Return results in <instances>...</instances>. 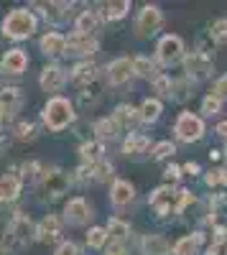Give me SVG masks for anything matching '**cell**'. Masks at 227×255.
<instances>
[{"label":"cell","mask_w":227,"mask_h":255,"mask_svg":"<svg viewBox=\"0 0 227 255\" xmlns=\"http://www.w3.org/2000/svg\"><path fill=\"white\" fill-rule=\"evenodd\" d=\"M33 28H36V18L31 10H23V8L8 13L3 20V33L8 38H26L33 33Z\"/></svg>","instance_id":"cell-1"},{"label":"cell","mask_w":227,"mask_h":255,"mask_svg":"<svg viewBox=\"0 0 227 255\" xmlns=\"http://www.w3.org/2000/svg\"><path fill=\"white\" fill-rule=\"evenodd\" d=\"M72 120H74V110H72L69 100H64V97L49 100V105L44 108V123L51 130H61V128H67Z\"/></svg>","instance_id":"cell-2"},{"label":"cell","mask_w":227,"mask_h":255,"mask_svg":"<svg viewBox=\"0 0 227 255\" xmlns=\"http://www.w3.org/2000/svg\"><path fill=\"white\" fill-rule=\"evenodd\" d=\"M69 186V176L61 168H44L41 174V191L46 197H61Z\"/></svg>","instance_id":"cell-3"},{"label":"cell","mask_w":227,"mask_h":255,"mask_svg":"<svg viewBox=\"0 0 227 255\" xmlns=\"http://www.w3.org/2000/svg\"><path fill=\"white\" fill-rule=\"evenodd\" d=\"M176 135L184 140V143H192V140H199L202 138V133H204V125H202V120L197 118V115H192V113H181L179 115V120H176Z\"/></svg>","instance_id":"cell-4"},{"label":"cell","mask_w":227,"mask_h":255,"mask_svg":"<svg viewBox=\"0 0 227 255\" xmlns=\"http://www.w3.org/2000/svg\"><path fill=\"white\" fill-rule=\"evenodd\" d=\"M31 235H33V227H31V220L23 215V212H15L13 215V220L8 222V240L13 243V245H26L28 240H31Z\"/></svg>","instance_id":"cell-5"},{"label":"cell","mask_w":227,"mask_h":255,"mask_svg":"<svg viewBox=\"0 0 227 255\" xmlns=\"http://www.w3.org/2000/svg\"><path fill=\"white\" fill-rule=\"evenodd\" d=\"M212 59L204 54V51H197V54H189L184 59V69H187V77L189 79H204L212 74Z\"/></svg>","instance_id":"cell-6"},{"label":"cell","mask_w":227,"mask_h":255,"mask_svg":"<svg viewBox=\"0 0 227 255\" xmlns=\"http://www.w3.org/2000/svg\"><path fill=\"white\" fill-rule=\"evenodd\" d=\"M176 197L179 194H174V191L169 189V186H161V189H156L153 194H151V207L158 212L161 217H166V215H171V212H179V207H176Z\"/></svg>","instance_id":"cell-7"},{"label":"cell","mask_w":227,"mask_h":255,"mask_svg":"<svg viewBox=\"0 0 227 255\" xmlns=\"http://www.w3.org/2000/svg\"><path fill=\"white\" fill-rule=\"evenodd\" d=\"M161 23H163L161 10H158L156 5H146V8L140 10L138 20H135V28H138L140 36H148V33H156V31L161 28Z\"/></svg>","instance_id":"cell-8"},{"label":"cell","mask_w":227,"mask_h":255,"mask_svg":"<svg viewBox=\"0 0 227 255\" xmlns=\"http://www.w3.org/2000/svg\"><path fill=\"white\" fill-rule=\"evenodd\" d=\"M181 51H184V44L179 36H163L161 44H158V61L161 64H174L181 59Z\"/></svg>","instance_id":"cell-9"},{"label":"cell","mask_w":227,"mask_h":255,"mask_svg":"<svg viewBox=\"0 0 227 255\" xmlns=\"http://www.w3.org/2000/svg\"><path fill=\"white\" fill-rule=\"evenodd\" d=\"M133 74V61L130 59H115L108 67V79L110 84H125Z\"/></svg>","instance_id":"cell-10"},{"label":"cell","mask_w":227,"mask_h":255,"mask_svg":"<svg viewBox=\"0 0 227 255\" xmlns=\"http://www.w3.org/2000/svg\"><path fill=\"white\" fill-rule=\"evenodd\" d=\"M67 82V74L61 67H56V64H51V67H46L44 72H41V87H44L46 92H56L61 90V84Z\"/></svg>","instance_id":"cell-11"},{"label":"cell","mask_w":227,"mask_h":255,"mask_svg":"<svg viewBox=\"0 0 227 255\" xmlns=\"http://www.w3.org/2000/svg\"><path fill=\"white\" fill-rule=\"evenodd\" d=\"M59 235H61V225H59V220L54 215L44 217V220L38 222V227H36V238L41 243H54Z\"/></svg>","instance_id":"cell-12"},{"label":"cell","mask_w":227,"mask_h":255,"mask_svg":"<svg viewBox=\"0 0 227 255\" xmlns=\"http://www.w3.org/2000/svg\"><path fill=\"white\" fill-rule=\"evenodd\" d=\"M67 49H69V54H92V51H97V41L85 33H72L67 38Z\"/></svg>","instance_id":"cell-13"},{"label":"cell","mask_w":227,"mask_h":255,"mask_svg":"<svg viewBox=\"0 0 227 255\" xmlns=\"http://www.w3.org/2000/svg\"><path fill=\"white\" fill-rule=\"evenodd\" d=\"M64 215H67V222L72 225H85L90 220V207L85 199H72L64 209Z\"/></svg>","instance_id":"cell-14"},{"label":"cell","mask_w":227,"mask_h":255,"mask_svg":"<svg viewBox=\"0 0 227 255\" xmlns=\"http://www.w3.org/2000/svg\"><path fill=\"white\" fill-rule=\"evenodd\" d=\"M20 108V90L15 87H5L0 90V113H5L8 118H13Z\"/></svg>","instance_id":"cell-15"},{"label":"cell","mask_w":227,"mask_h":255,"mask_svg":"<svg viewBox=\"0 0 227 255\" xmlns=\"http://www.w3.org/2000/svg\"><path fill=\"white\" fill-rule=\"evenodd\" d=\"M95 79H97V67H95L92 61L77 64L74 72H72V82L79 84V87H90V82H95Z\"/></svg>","instance_id":"cell-16"},{"label":"cell","mask_w":227,"mask_h":255,"mask_svg":"<svg viewBox=\"0 0 227 255\" xmlns=\"http://www.w3.org/2000/svg\"><path fill=\"white\" fill-rule=\"evenodd\" d=\"M26 64H28L26 54L20 51V49H13V51H8V54L3 56V72H8V74H20V72L26 69Z\"/></svg>","instance_id":"cell-17"},{"label":"cell","mask_w":227,"mask_h":255,"mask_svg":"<svg viewBox=\"0 0 227 255\" xmlns=\"http://www.w3.org/2000/svg\"><path fill=\"white\" fill-rule=\"evenodd\" d=\"M64 49H67V38L61 33H46L44 38H41V51L49 54V56L64 54Z\"/></svg>","instance_id":"cell-18"},{"label":"cell","mask_w":227,"mask_h":255,"mask_svg":"<svg viewBox=\"0 0 227 255\" xmlns=\"http://www.w3.org/2000/svg\"><path fill=\"white\" fill-rule=\"evenodd\" d=\"M143 253L146 255H169L171 253V245L166 243V238L161 235H146V240H143Z\"/></svg>","instance_id":"cell-19"},{"label":"cell","mask_w":227,"mask_h":255,"mask_svg":"<svg viewBox=\"0 0 227 255\" xmlns=\"http://www.w3.org/2000/svg\"><path fill=\"white\" fill-rule=\"evenodd\" d=\"M38 8L44 10V15L51 23H61V20L69 18V5L67 3H38Z\"/></svg>","instance_id":"cell-20"},{"label":"cell","mask_w":227,"mask_h":255,"mask_svg":"<svg viewBox=\"0 0 227 255\" xmlns=\"http://www.w3.org/2000/svg\"><path fill=\"white\" fill-rule=\"evenodd\" d=\"M135 197V189L128 181H115L113 184V204L122 207V204H130Z\"/></svg>","instance_id":"cell-21"},{"label":"cell","mask_w":227,"mask_h":255,"mask_svg":"<svg viewBox=\"0 0 227 255\" xmlns=\"http://www.w3.org/2000/svg\"><path fill=\"white\" fill-rule=\"evenodd\" d=\"M20 194V179L15 176H0V202H10Z\"/></svg>","instance_id":"cell-22"},{"label":"cell","mask_w":227,"mask_h":255,"mask_svg":"<svg viewBox=\"0 0 227 255\" xmlns=\"http://www.w3.org/2000/svg\"><path fill=\"white\" fill-rule=\"evenodd\" d=\"M148 148V138L146 135H128L125 143H122V153L125 156H138Z\"/></svg>","instance_id":"cell-23"},{"label":"cell","mask_w":227,"mask_h":255,"mask_svg":"<svg viewBox=\"0 0 227 255\" xmlns=\"http://www.w3.org/2000/svg\"><path fill=\"white\" fill-rule=\"evenodd\" d=\"M117 130H120V125L115 123V118H113V120H110V118H102V120L95 125V133H97L100 140H113V138L117 135Z\"/></svg>","instance_id":"cell-24"},{"label":"cell","mask_w":227,"mask_h":255,"mask_svg":"<svg viewBox=\"0 0 227 255\" xmlns=\"http://www.w3.org/2000/svg\"><path fill=\"white\" fill-rule=\"evenodd\" d=\"M202 243V235H187V238H181L176 245H174V253L176 255H194L197 248Z\"/></svg>","instance_id":"cell-25"},{"label":"cell","mask_w":227,"mask_h":255,"mask_svg":"<svg viewBox=\"0 0 227 255\" xmlns=\"http://www.w3.org/2000/svg\"><path fill=\"white\" fill-rule=\"evenodd\" d=\"M102 153H105V148H102L100 140H97V143H85V145H82V158H85L90 166L100 163V161H102Z\"/></svg>","instance_id":"cell-26"},{"label":"cell","mask_w":227,"mask_h":255,"mask_svg":"<svg viewBox=\"0 0 227 255\" xmlns=\"http://www.w3.org/2000/svg\"><path fill=\"white\" fill-rule=\"evenodd\" d=\"M95 31H97V15H95L92 10H85V13L77 18V33L90 36V33H95Z\"/></svg>","instance_id":"cell-27"},{"label":"cell","mask_w":227,"mask_h":255,"mask_svg":"<svg viewBox=\"0 0 227 255\" xmlns=\"http://www.w3.org/2000/svg\"><path fill=\"white\" fill-rule=\"evenodd\" d=\"M138 118H140V115H138V110L133 108V105H120V108L115 110V123H117V125H128V128H130Z\"/></svg>","instance_id":"cell-28"},{"label":"cell","mask_w":227,"mask_h":255,"mask_svg":"<svg viewBox=\"0 0 227 255\" xmlns=\"http://www.w3.org/2000/svg\"><path fill=\"white\" fill-rule=\"evenodd\" d=\"M128 235H130V227L122 220H110L108 222V238H113L115 243H122Z\"/></svg>","instance_id":"cell-29"},{"label":"cell","mask_w":227,"mask_h":255,"mask_svg":"<svg viewBox=\"0 0 227 255\" xmlns=\"http://www.w3.org/2000/svg\"><path fill=\"white\" fill-rule=\"evenodd\" d=\"M102 8H105V18L108 20H117V18H122L128 13L130 3H128V0H117V3H105Z\"/></svg>","instance_id":"cell-30"},{"label":"cell","mask_w":227,"mask_h":255,"mask_svg":"<svg viewBox=\"0 0 227 255\" xmlns=\"http://www.w3.org/2000/svg\"><path fill=\"white\" fill-rule=\"evenodd\" d=\"M158 115H161V102L158 100H146L143 102V108H140V118L143 120L153 123V120H158Z\"/></svg>","instance_id":"cell-31"},{"label":"cell","mask_w":227,"mask_h":255,"mask_svg":"<svg viewBox=\"0 0 227 255\" xmlns=\"http://www.w3.org/2000/svg\"><path fill=\"white\" fill-rule=\"evenodd\" d=\"M133 72L140 74V77H156V64L151 59H146V56H138L133 61Z\"/></svg>","instance_id":"cell-32"},{"label":"cell","mask_w":227,"mask_h":255,"mask_svg":"<svg viewBox=\"0 0 227 255\" xmlns=\"http://www.w3.org/2000/svg\"><path fill=\"white\" fill-rule=\"evenodd\" d=\"M108 243V230H102V227H92L87 232V245L90 248H102Z\"/></svg>","instance_id":"cell-33"},{"label":"cell","mask_w":227,"mask_h":255,"mask_svg":"<svg viewBox=\"0 0 227 255\" xmlns=\"http://www.w3.org/2000/svg\"><path fill=\"white\" fill-rule=\"evenodd\" d=\"M210 36L217 41V44H227V18L215 20V23H212V31H210Z\"/></svg>","instance_id":"cell-34"},{"label":"cell","mask_w":227,"mask_h":255,"mask_svg":"<svg viewBox=\"0 0 227 255\" xmlns=\"http://www.w3.org/2000/svg\"><path fill=\"white\" fill-rule=\"evenodd\" d=\"M110 176H113V166L108 161H100V163L92 166V179L95 181H108Z\"/></svg>","instance_id":"cell-35"},{"label":"cell","mask_w":227,"mask_h":255,"mask_svg":"<svg viewBox=\"0 0 227 255\" xmlns=\"http://www.w3.org/2000/svg\"><path fill=\"white\" fill-rule=\"evenodd\" d=\"M153 87H156L158 95L171 97V92H174V82H171L169 77H156V79H153Z\"/></svg>","instance_id":"cell-36"},{"label":"cell","mask_w":227,"mask_h":255,"mask_svg":"<svg viewBox=\"0 0 227 255\" xmlns=\"http://www.w3.org/2000/svg\"><path fill=\"white\" fill-rule=\"evenodd\" d=\"M15 138H18V140H33V138H36V128H33L31 123H18Z\"/></svg>","instance_id":"cell-37"},{"label":"cell","mask_w":227,"mask_h":255,"mask_svg":"<svg viewBox=\"0 0 227 255\" xmlns=\"http://www.w3.org/2000/svg\"><path fill=\"white\" fill-rule=\"evenodd\" d=\"M171 153H176V148H174V143H169V140H163V143H158V145L153 148V158H156V161L166 158V156H171Z\"/></svg>","instance_id":"cell-38"},{"label":"cell","mask_w":227,"mask_h":255,"mask_svg":"<svg viewBox=\"0 0 227 255\" xmlns=\"http://www.w3.org/2000/svg\"><path fill=\"white\" fill-rule=\"evenodd\" d=\"M220 108H222V102L217 100V97H204V102H202V113L204 115H215V113H220Z\"/></svg>","instance_id":"cell-39"},{"label":"cell","mask_w":227,"mask_h":255,"mask_svg":"<svg viewBox=\"0 0 227 255\" xmlns=\"http://www.w3.org/2000/svg\"><path fill=\"white\" fill-rule=\"evenodd\" d=\"M171 97H174V100H187V97H189V82H174Z\"/></svg>","instance_id":"cell-40"},{"label":"cell","mask_w":227,"mask_h":255,"mask_svg":"<svg viewBox=\"0 0 227 255\" xmlns=\"http://www.w3.org/2000/svg\"><path fill=\"white\" fill-rule=\"evenodd\" d=\"M212 97H217V100L227 97V74H225V77H220V79L215 82V87H212Z\"/></svg>","instance_id":"cell-41"},{"label":"cell","mask_w":227,"mask_h":255,"mask_svg":"<svg viewBox=\"0 0 227 255\" xmlns=\"http://www.w3.org/2000/svg\"><path fill=\"white\" fill-rule=\"evenodd\" d=\"M225 181H227V171H220V168H217V171H210L207 174V184L210 186H220Z\"/></svg>","instance_id":"cell-42"},{"label":"cell","mask_w":227,"mask_h":255,"mask_svg":"<svg viewBox=\"0 0 227 255\" xmlns=\"http://www.w3.org/2000/svg\"><path fill=\"white\" fill-rule=\"evenodd\" d=\"M56 255H79V250H77L74 243H61L59 250H56Z\"/></svg>","instance_id":"cell-43"},{"label":"cell","mask_w":227,"mask_h":255,"mask_svg":"<svg viewBox=\"0 0 227 255\" xmlns=\"http://www.w3.org/2000/svg\"><path fill=\"white\" fill-rule=\"evenodd\" d=\"M105 255H128V253H125V248H122V243H113Z\"/></svg>","instance_id":"cell-44"},{"label":"cell","mask_w":227,"mask_h":255,"mask_svg":"<svg viewBox=\"0 0 227 255\" xmlns=\"http://www.w3.org/2000/svg\"><path fill=\"white\" fill-rule=\"evenodd\" d=\"M166 179H169V181H176V179H179V168H176V166H169V168H166Z\"/></svg>","instance_id":"cell-45"},{"label":"cell","mask_w":227,"mask_h":255,"mask_svg":"<svg viewBox=\"0 0 227 255\" xmlns=\"http://www.w3.org/2000/svg\"><path fill=\"white\" fill-rule=\"evenodd\" d=\"M217 133H220V135H222V138H227V120H225V123H220V125H217Z\"/></svg>","instance_id":"cell-46"},{"label":"cell","mask_w":227,"mask_h":255,"mask_svg":"<svg viewBox=\"0 0 227 255\" xmlns=\"http://www.w3.org/2000/svg\"><path fill=\"white\" fill-rule=\"evenodd\" d=\"M184 168H187V171H189V174H194V171H199V166H197V163H187V166H184Z\"/></svg>","instance_id":"cell-47"},{"label":"cell","mask_w":227,"mask_h":255,"mask_svg":"<svg viewBox=\"0 0 227 255\" xmlns=\"http://www.w3.org/2000/svg\"><path fill=\"white\" fill-rule=\"evenodd\" d=\"M0 255H13L10 250H5V248H0Z\"/></svg>","instance_id":"cell-48"},{"label":"cell","mask_w":227,"mask_h":255,"mask_svg":"<svg viewBox=\"0 0 227 255\" xmlns=\"http://www.w3.org/2000/svg\"><path fill=\"white\" fill-rule=\"evenodd\" d=\"M3 145H5V140H3V135H0V151H3Z\"/></svg>","instance_id":"cell-49"}]
</instances>
